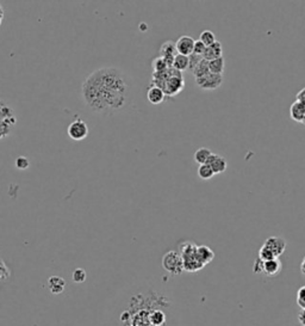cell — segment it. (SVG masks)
Instances as JSON below:
<instances>
[{"instance_id":"cell-1","label":"cell","mask_w":305,"mask_h":326,"mask_svg":"<svg viewBox=\"0 0 305 326\" xmlns=\"http://www.w3.org/2000/svg\"><path fill=\"white\" fill-rule=\"evenodd\" d=\"M133 82L122 69L108 66L95 69L81 85V98L92 113L109 116L129 105Z\"/></svg>"},{"instance_id":"cell-2","label":"cell","mask_w":305,"mask_h":326,"mask_svg":"<svg viewBox=\"0 0 305 326\" xmlns=\"http://www.w3.org/2000/svg\"><path fill=\"white\" fill-rule=\"evenodd\" d=\"M17 121V116L12 106L6 101L0 98V140L12 135Z\"/></svg>"},{"instance_id":"cell-3","label":"cell","mask_w":305,"mask_h":326,"mask_svg":"<svg viewBox=\"0 0 305 326\" xmlns=\"http://www.w3.org/2000/svg\"><path fill=\"white\" fill-rule=\"evenodd\" d=\"M179 255L181 256L184 270L189 272H196L204 268L197 256V245L191 242H184L179 245Z\"/></svg>"},{"instance_id":"cell-4","label":"cell","mask_w":305,"mask_h":326,"mask_svg":"<svg viewBox=\"0 0 305 326\" xmlns=\"http://www.w3.org/2000/svg\"><path fill=\"white\" fill-rule=\"evenodd\" d=\"M185 86V80L180 72L175 71L173 67H170V77L161 84L160 89L164 91L165 96L167 97H174L180 93Z\"/></svg>"},{"instance_id":"cell-5","label":"cell","mask_w":305,"mask_h":326,"mask_svg":"<svg viewBox=\"0 0 305 326\" xmlns=\"http://www.w3.org/2000/svg\"><path fill=\"white\" fill-rule=\"evenodd\" d=\"M162 266L173 276H178L184 271V264L178 251H168L162 257Z\"/></svg>"},{"instance_id":"cell-6","label":"cell","mask_w":305,"mask_h":326,"mask_svg":"<svg viewBox=\"0 0 305 326\" xmlns=\"http://www.w3.org/2000/svg\"><path fill=\"white\" fill-rule=\"evenodd\" d=\"M67 134L74 141H81L87 138L88 125L84 120L76 119L67 128Z\"/></svg>"},{"instance_id":"cell-7","label":"cell","mask_w":305,"mask_h":326,"mask_svg":"<svg viewBox=\"0 0 305 326\" xmlns=\"http://www.w3.org/2000/svg\"><path fill=\"white\" fill-rule=\"evenodd\" d=\"M196 84L199 89L202 90H216L223 84V76H217V74L209 73L202 78L196 79Z\"/></svg>"},{"instance_id":"cell-8","label":"cell","mask_w":305,"mask_h":326,"mask_svg":"<svg viewBox=\"0 0 305 326\" xmlns=\"http://www.w3.org/2000/svg\"><path fill=\"white\" fill-rule=\"evenodd\" d=\"M262 246L268 248L275 258H279L286 250V240L282 237H269Z\"/></svg>"},{"instance_id":"cell-9","label":"cell","mask_w":305,"mask_h":326,"mask_svg":"<svg viewBox=\"0 0 305 326\" xmlns=\"http://www.w3.org/2000/svg\"><path fill=\"white\" fill-rule=\"evenodd\" d=\"M194 42L196 41H194L191 36H189V35H184V36L179 37L178 41L175 42L176 53L181 55H185V57H190L191 54H193Z\"/></svg>"},{"instance_id":"cell-10","label":"cell","mask_w":305,"mask_h":326,"mask_svg":"<svg viewBox=\"0 0 305 326\" xmlns=\"http://www.w3.org/2000/svg\"><path fill=\"white\" fill-rule=\"evenodd\" d=\"M160 54H161V58L166 61L168 67H172L175 55L178 54V53H176L174 42L172 41L165 42V43L161 45V48H160Z\"/></svg>"},{"instance_id":"cell-11","label":"cell","mask_w":305,"mask_h":326,"mask_svg":"<svg viewBox=\"0 0 305 326\" xmlns=\"http://www.w3.org/2000/svg\"><path fill=\"white\" fill-rule=\"evenodd\" d=\"M207 164L211 167V170L213 171L215 175H219V173H223L227 170V160L223 157L219 156V154H211L209 158Z\"/></svg>"},{"instance_id":"cell-12","label":"cell","mask_w":305,"mask_h":326,"mask_svg":"<svg viewBox=\"0 0 305 326\" xmlns=\"http://www.w3.org/2000/svg\"><path fill=\"white\" fill-rule=\"evenodd\" d=\"M202 57L207 61H211L215 60V59L222 58L223 57V45H222L221 42L216 41L213 44L209 45V47L205 48V52Z\"/></svg>"},{"instance_id":"cell-13","label":"cell","mask_w":305,"mask_h":326,"mask_svg":"<svg viewBox=\"0 0 305 326\" xmlns=\"http://www.w3.org/2000/svg\"><path fill=\"white\" fill-rule=\"evenodd\" d=\"M282 269H283L282 262L279 261V258H275L272 259V261L264 262V272H262V274H265L266 276L273 277L277 276V275L282 271Z\"/></svg>"},{"instance_id":"cell-14","label":"cell","mask_w":305,"mask_h":326,"mask_svg":"<svg viewBox=\"0 0 305 326\" xmlns=\"http://www.w3.org/2000/svg\"><path fill=\"white\" fill-rule=\"evenodd\" d=\"M48 288L54 295H60L66 288V281L60 276H52L48 280Z\"/></svg>"},{"instance_id":"cell-15","label":"cell","mask_w":305,"mask_h":326,"mask_svg":"<svg viewBox=\"0 0 305 326\" xmlns=\"http://www.w3.org/2000/svg\"><path fill=\"white\" fill-rule=\"evenodd\" d=\"M290 115L291 119L294 120L296 122H301V123H305V106L301 102L296 101L291 105L290 108Z\"/></svg>"},{"instance_id":"cell-16","label":"cell","mask_w":305,"mask_h":326,"mask_svg":"<svg viewBox=\"0 0 305 326\" xmlns=\"http://www.w3.org/2000/svg\"><path fill=\"white\" fill-rule=\"evenodd\" d=\"M147 98H148V101L151 102L152 104H154V105H159V104H161L162 102L165 101L166 96L164 91L160 89V87L152 85V86L148 89V92H147Z\"/></svg>"},{"instance_id":"cell-17","label":"cell","mask_w":305,"mask_h":326,"mask_svg":"<svg viewBox=\"0 0 305 326\" xmlns=\"http://www.w3.org/2000/svg\"><path fill=\"white\" fill-rule=\"evenodd\" d=\"M197 256L198 258H199L200 263L205 266L208 265L209 263H211L212 259L215 258V252L209 246L200 245V246H197Z\"/></svg>"},{"instance_id":"cell-18","label":"cell","mask_w":305,"mask_h":326,"mask_svg":"<svg viewBox=\"0 0 305 326\" xmlns=\"http://www.w3.org/2000/svg\"><path fill=\"white\" fill-rule=\"evenodd\" d=\"M224 67H226V60H224L223 57L209 61V71H210V73L223 76Z\"/></svg>"},{"instance_id":"cell-19","label":"cell","mask_w":305,"mask_h":326,"mask_svg":"<svg viewBox=\"0 0 305 326\" xmlns=\"http://www.w3.org/2000/svg\"><path fill=\"white\" fill-rule=\"evenodd\" d=\"M166 323V314L160 309H155L149 313V324L152 326H162Z\"/></svg>"},{"instance_id":"cell-20","label":"cell","mask_w":305,"mask_h":326,"mask_svg":"<svg viewBox=\"0 0 305 326\" xmlns=\"http://www.w3.org/2000/svg\"><path fill=\"white\" fill-rule=\"evenodd\" d=\"M172 67L178 72H183L189 69V57H185V55L181 54H176L174 58V61H173Z\"/></svg>"},{"instance_id":"cell-21","label":"cell","mask_w":305,"mask_h":326,"mask_svg":"<svg viewBox=\"0 0 305 326\" xmlns=\"http://www.w3.org/2000/svg\"><path fill=\"white\" fill-rule=\"evenodd\" d=\"M210 73L209 71V61L205 60V59H202L200 62L196 66V68L192 71V74L194 76V78H202V77L207 76V74Z\"/></svg>"},{"instance_id":"cell-22","label":"cell","mask_w":305,"mask_h":326,"mask_svg":"<svg viewBox=\"0 0 305 326\" xmlns=\"http://www.w3.org/2000/svg\"><path fill=\"white\" fill-rule=\"evenodd\" d=\"M212 152L210 151L209 148H205V147H202V148L197 149L196 153H194V160L198 163L199 165H204L207 164L209 158H210Z\"/></svg>"},{"instance_id":"cell-23","label":"cell","mask_w":305,"mask_h":326,"mask_svg":"<svg viewBox=\"0 0 305 326\" xmlns=\"http://www.w3.org/2000/svg\"><path fill=\"white\" fill-rule=\"evenodd\" d=\"M199 41L202 42V43L204 44L205 47H209V45L215 43L217 40H216L215 34H213L212 31H211V30H204L202 34H200Z\"/></svg>"},{"instance_id":"cell-24","label":"cell","mask_w":305,"mask_h":326,"mask_svg":"<svg viewBox=\"0 0 305 326\" xmlns=\"http://www.w3.org/2000/svg\"><path fill=\"white\" fill-rule=\"evenodd\" d=\"M198 176H199V178H202V180H210V178H212L213 176H215V173H213V171L211 170V167L209 166L208 164H204V165H199V167H198Z\"/></svg>"},{"instance_id":"cell-25","label":"cell","mask_w":305,"mask_h":326,"mask_svg":"<svg viewBox=\"0 0 305 326\" xmlns=\"http://www.w3.org/2000/svg\"><path fill=\"white\" fill-rule=\"evenodd\" d=\"M152 66V69H154V73H162V72L167 71V69L170 68L167 63H166V61L161 57L154 59Z\"/></svg>"},{"instance_id":"cell-26","label":"cell","mask_w":305,"mask_h":326,"mask_svg":"<svg viewBox=\"0 0 305 326\" xmlns=\"http://www.w3.org/2000/svg\"><path fill=\"white\" fill-rule=\"evenodd\" d=\"M87 279V274L84 269L77 268L73 271V275H72V280H73L74 283H84Z\"/></svg>"},{"instance_id":"cell-27","label":"cell","mask_w":305,"mask_h":326,"mask_svg":"<svg viewBox=\"0 0 305 326\" xmlns=\"http://www.w3.org/2000/svg\"><path fill=\"white\" fill-rule=\"evenodd\" d=\"M10 276H11V271H10L9 266L0 258V283L6 281L7 279H10Z\"/></svg>"},{"instance_id":"cell-28","label":"cell","mask_w":305,"mask_h":326,"mask_svg":"<svg viewBox=\"0 0 305 326\" xmlns=\"http://www.w3.org/2000/svg\"><path fill=\"white\" fill-rule=\"evenodd\" d=\"M259 259H261L262 262H267V261H272V259H275V257L268 248L261 246L260 250H259Z\"/></svg>"},{"instance_id":"cell-29","label":"cell","mask_w":305,"mask_h":326,"mask_svg":"<svg viewBox=\"0 0 305 326\" xmlns=\"http://www.w3.org/2000/svg\"><path fill=\"white\" fill-rule=\"evenodd\" d=\"M15 165L18 170H26L30 166V160L26 157H18L17 159H16Z\"/></svg>"},{"instance_id":"cell-30","label":"cell","mask_w":305,"mask_h":326,"mask_svg":"<svg viewBox=\"0 0 305 326\" xmlns=\"http://www.w3.org/2000/svg\"><path fill=\"white\" fill-rule=\"evenodd\" d=\"M297 305L302 309H305V285L301 287L297 292Z\"/></svg>"},{"instance_id":"cell-31","label":"cell","mask_w":305,"mask_h":326,"mask_svg":"<svg viewBox=\"0 0 305 326\" xmlns=\"http://www.w3.org/2000/svg\"><path fill=\"white\" fill-rule=\"evenodd\" d=\"M203 57H199V55H196V54H191L189 57V71H193L194 68H196V66L198 63L200 62V60H202Z\"/></svg>"},{"instance_id":"cell-32","label":"cell","mask_w":305,"mask_h":326,"mask_svg":"<svg viewBox=\"0 0 305 326\" xmlns=\"http://www.w3.org/2000/svg\"><path fill=\"white\" fill-rule=\"evenodd\" d=\"M205 45L202 43V42L199 41V40H198V41L194 42V48H193V54H196V55H199V57H202L203 54H204V52H205Z\"/></svg>"},{"instance_id":"cell-33","label":"cell","mask_w":305,"mask_h":326,"mask_svg":"<svg viewBox=\"0 0 305 326\" xmlns=\"http://www.w3.org/2000/svg\"><path fill=\"white\" fill-rule=\"evenodd\" d=\"M253 270L255 274H262L264 272V262L261 261V259H256L255 262H254V265H253Z\"/></svg>"},{"instance_id":"cell-34","label":"cell","mask_w":305,"mask_h":326,"mask_svg":"<svg viewBox=\"0 0 305 326\" xmlns=\"http://www.w3.org/2000/svg\"><path fill=\"white\" fill-rule=\"evenodd\" d=\"M4 17H5V11H4V7H2V5L0 4V26H1V24H2V20H4Z\"/></svg>"},{"instance_id":"cell-35","label":"cell","mask_w":305,"mask_h":326,"mask_svg":"<svg viewBox=\"0 0 305 326\" xmlns=\"http://www.w3.org/2000/svg\"><path fill=\"white\" fill-rule=\"evenodd\" d=\"M299 322H301L302 325L305 326V309H303V312L299 314Z\"/></svg>"},{"instance_id":"cell-36","label":"cell","mask_w":305,"mask_h":326,"mask_svg":"<svg viewBox=\"0 0 305 326\" xmlns=\"http://www.w3.org/2000/svg\"><path fill=\"white\" fill-rule=\"evenodd\" d=\"M301 271H302V274L305 276V257L303 258V261H302V263H301Z\"/></svg>"}]
</instances>
